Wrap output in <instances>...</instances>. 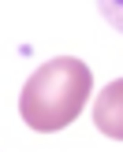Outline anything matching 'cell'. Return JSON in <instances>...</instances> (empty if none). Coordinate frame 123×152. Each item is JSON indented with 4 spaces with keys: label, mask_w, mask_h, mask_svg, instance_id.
<instances>
[{
    "label": "cell",
    "mask_w": 123,
    "mask_h": 152,
    "mask_svg": "<svg viewBox=\"0 0 123 152\" xmlns=\"http://www.w3.org/2000/svg\"><path fill=\"white\" fill-rule=\"evenodd\" d=\"M97 11L104 15V22H108L112 30L123 34V0H97Z\"/></svg>",
    "instance_id": "cell-3"
},
{
    "label": "cell",
    "mask_w": 123,
    "mask_h": 152,
    "mask_svg": "<svg viewBox=\"0 0 123 152\" xmlns=\"http://www.w3.org/2000/svg\"><path fill=\"white\" fill-rule=\"evenodd\" d=\"M90 93H93V71L82 59H45L19 93V119L37 134H56L82 115Z\"/></svg>",
    "instance_id": "cell-1"
},
{
    "label": "cell",
    "mask_w": 123,
    "mask_h": 152,
    "mask_svg": "<svg viewBox=\"0 0 123 152\" xmlns=\"http://www.w3.org/2000/svg\"><path fill=\"white\" fill-rule=\"evenodd\" d=\"M93 126L97 134L112 141H123V78L108 82L93 100Z\"/></svg>",
    "instance_id": "cell-2"
}]
</instances>
